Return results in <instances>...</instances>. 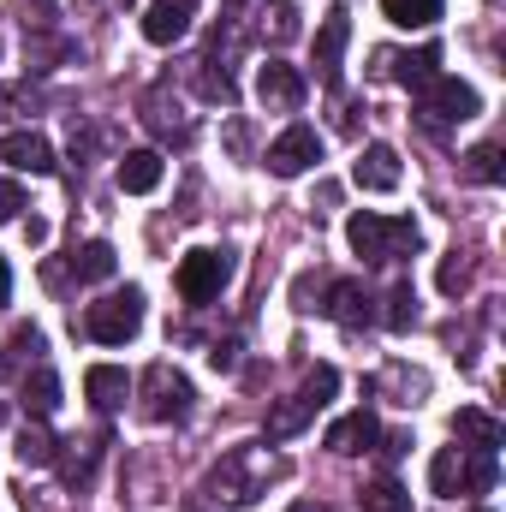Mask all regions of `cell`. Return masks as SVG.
I'll list each match as a JSON object with an SVG mask.
<instances>
[{"label": "cell", "instance_id": "cell-1", "mask_svg": "<svg viewBox=\"0 0 506 512\" xmlns=\"http://www.w3.org/2000/svg\"><path fill=\"white\" fill-rule=\"evenodd\" d=\"M346 245L364 256V262H405V256L423 245L417 221L411 215H376V209H358L346 221Z\"/></svg>", "mask_w": 506, "mask_h": 512}, {"label": "cell", "instance_id": "cell-2", "mask_svg": "<svg viewBox=\"0 0 506 512\" xmlns=\"http://www.w3.org/2000/svg\"><path fill=\"white\" fill-rule=\"evenodd\" d=\"M429 489L441 501H459V495H483L495 489V453H477V447H441L435 465H429Z\"/></svg>", "mask_w": 506, "mask_h": 512}, {"label": "cell", "instance_id": "cell-3", "mask_svg": "<svg viewBox=\"0 0 506 512\" xmlns=\"http://www.w3.org/2000/svg\"><path fill=\"white\" fill-rule=\"evenodd\" d=\"M274 471H280V465L262 459L256 447H233V453L215 465L209 489H215V501H227V507H251V501H262V489H268Z\"/></svg>", "mask_w": 506, "mask_h": 512}, {"label": "cell", "instance_id": "cell-4", "mask_svg": "<svg viewBox=\"0 0 506 512\" xmlns=\"http://www.w3.org/2000/svg\"><path fill=\"white\" fill-rule=\"evenodd\" d=\"M137 328H143V292L137 286H120L84 310V334L96 346H126V340H137Z\"/></svg>", "mask_w": 506, "mask_h": 512}, {"label": "cell", "instance_id": "cell-5", "mask_svg": "<svg viewBox=\"0 0 506 512\" xmlns=\"http://www.w3.org/2000/svg\"><path fill=\"white\" fill-rule=\"evenodd\" d=\"M477 114H483L477 90H471V84H459V78H447V72H435V78L417 90V120H423L429 131L465 126V120H477Z\"/></svg>", "mask_w": 506, "mask_h": 512}, {"label": "cell", "instance_id": "cell-6", "mask_svg": "<svg viewBox=\"0 0 506 512\" xmlns=\"http://www.w3.org/2000/svg\"><path fill=\"white\" fill-rule=\"evenodd\" d=\"M227 280H233V251H185L179 274H173L185 304H215Z\"/></svg>", "mask_w": 506, "mask_h": 512}, {"label": "cell", "instance_id": "cell-7", "mask_svg": "<svg viewBox=\"0 0 506 512\" xmlns=\"http://www.w3.org/2000/svg\"><path fill=\"white\" fill-rule=\"evenodd\" d=\"M191 382L173 370V364H149L143 370V417L149 423H185L191 417Z\"/></svg>", "mask_w": 506, "mask_h": 512}, {"label": "cell", "instance_id": "cell-8", "mask_svg": "<svg viewBox=\"0 0 506 512\" xmlns=\"http://www.w3.org/2000/svg\"><path fill=\"white\" fill-rule=\"evenodd\" d=\"M316 161H322V137H316V126L280 131V137L268 143V155H262V167H268L274 179H298V173H310Z\"/></svg>", "mask_w": 506, "mask_h": 512}, {"label": "cell", "instance_id": "cell-9", "mask_svg": "<svg viewBox=\"0 0 506 512\" xmlns=\"http://www.w3.org/2000/svg\"><path fill=\"white\" fill-rule=\"evenodd\" d=\"M256 102H262L268 114H292V108H304V72L286 66V60H268V66L256 72Z\"/></svg>", "mask_w": 506, "mask_h": 512}, {"label": "cell", "instance_id": "cell-10", "mask_svg": "<svg viewBox=\"0 0 506 512\" xmlns=\"http://www.w3.org/2000/svg\"><path fill=\"white\" fill-rule=\"evenodd\" d=\"M346 42H352V12H346V6L322 12V30H316V72H322L328 90H340V54H346Z\"/></svg>", "mask_w": 506, "mask_h": 512}, {"label": "cell", "instance_id": "cell-11", "mask_svg": "<svg viewBox=\"0 0 506 512\" xmlns=\"http://www.w3.org/2000/svg\"><path fill=\"white\" fill-rule=\"evenodd\" d=\"M0 161L12 173H54V143L42 131H12V137H0Z\"/></svg>", "mask_w": 506, "mask_h": 512}, {"label": "cell", "instance_id": "cell-12", "mask_svg": "<svg viewBox=\"0 0 506 512\" xmlns=\"http://www.w3.org/2000/svg\"><path fill=\"white\" fill-rule=\"evenodd\" d=\"M352 185H358V191H376V197L393 191V185H399V149H393V143H370V149L352 161Z\"/></svg>", "mask_w": 506, "mask_h": 512}, {"label": "cell", "instance_id": "cell-13", "mask_svg": "<svg viewBox=\"0 0 506 512\" xmlns=\"http://www.w3.org/2000/svg\"><path fill=\"white\" fill-rule=\"evenodd\" d=\"M185 30H191V0H149V12H143V36H149L155 48L185 42Z\"/></svg>", "mask_w": 506, "mask_h": 512}, {"label": "cell", "instance_id": "cell-14", "mask_svg": "<svg viewBox=\"0 0 506 512\" xmlns=\"http://www.w3.org/2000/svg\"><path fill=\"white\" fill-rule=\"evenodd\" d=\"M376 441H381V429H376V417H370V411H346V417H340V423L322 435V447H328V453H340V459H352V453H370Z\"/></svg>", "mask_w": 506, "mask_h": 512}, {"label": "cell", "instance_id": "cell-15", "mask_svg": "<svg viewBox=\"0 0 506 512\" xmlns=\"http://www.w3.org/2000/svg\"><path fill=\"white\" fill-rule=\"evenodd\" d=\"M84 393H90L96 411H120L131 399V376L120 364H90V370H84Z\"/></svg>", "mask_w": 506, "mask_h": 512}, {"label": "cell", "instance_id": "cell-16", "mask_svg": "<svg viewBox=\"0 0 506 512\" xmlns=\"http://www.w3.org/2000/svg\"><path fill=\"white\" fill-rule=\"evenodd\" d=\"M435 66H441V48H423V54H376L381 78H399V84H411V90H423V84L435 78Z\"/></svg>", "mask_w": 506, "mask_h": 512}, {"label": "cell", "instance_id": "cell-17", "mask_svg": "<svg viewBox=\"0 0 506 512\" xmlns=\"http://www.w3.org/2000/svg\"><path fill=\"white\" fill-rule=\"evenodd\" d=\"M322 310H328V316H334L340 328H364V322L376 316V310H370V292H364L358 280H334V286H328V304H322Z\"/></svg>", "mask_w": 506, "mask_h": 512}, {"label": "cell", "instance_id": "cell-18", "mask_svg": "<svg viewBox=\"0 0 506 512\" xmlns=\"http://www.w3.org/2000/svg\"><path fill=\"white\" fill-rule=\"evenodd\" d=\"M161 173H167V161H161L155 149H131L126 161H120V191H126V197H149V191L161 185Z\"/></svg>", "mask_w": 506, "mask_h": 512}, {"label": "cell", "instance_id": "cell-19", "mask_svg": "<svg viewBox=\"0 0 506 512\" xmlns=\"http://www.w3.org/2000/svg\"><path fill=\"white\" fill-rule=\"evenodd\" d=\"M316 423V405L304 399V393H292V399H280L274 411H268V441H292V435H304Z\"/></svg>", "mask_w": 506, "mask_h": 512}, {"label": "cell", "instance_id": "cell-20", "mask_svg": "<svg viewBox=\"0 0 506 512\" xmlns=\"http://www.w3.org/2000/svg\"><path fill=\"white\" fill-rule=\"evenodd\" d=\"M54 459H60V441L48 435V423H42V417L24 423V429H18V465H36V471H42V465H54Z\"/></svg>", "mask_w": 506, "mask_h": 512}, {"label": "cell", "instance_id": "cell-21", "mask_svg": "<svg viewBox=\"0 0 506 512\" xmlns=\"http://www.w3.org/2000/svg\"><path fill=\"white\" fill-rule=\"evenodd\" d=\"M453 435L471 441L477 453H495V447H501V423H495L489 411H459V417H453Z\"/></svg>", "mask_w": 506, "mask_h": 512}, {"label": "cell", "instance_id": "cell-22", "mask_svg": "<svg viewBox=\"0 0 506 512\" xmlns=\"http://www.w3.org/2000/svg\"><path fill=\"white\" fill-rule=\"evenodd\" d=\"M54 405H60V376H54L48 364H36V370L24 376V411H30V417H48Z\"/></svg>", "mask_w": 506, "mask_h": 512}, {"label": "cell", "instance_id": "cell-23", "mask_svg": "<svg viewBox=\"0 0 506 512\" xmlns=\"http://www.w3.org/2000/svg\"><path fill=\"white\" fill-rule=\"evenodd\" d=\"M114 268H120V256H114L108 239H90V245L72 251V274H78V280H108Z\"/></svg>", "mask_w": 506, "mask_h": 512}, {"label": "cell", "instance_id": "cell-24", "mask_svg": "<svg viewBox=\"0 0 506 512\" xmlns=\"http://www.w3.org/2000/svg\"><path fill=\"white\" fill-rule=\"evenodd\" d=\"M381 12H387V24H399V30H429V24L441 18V0H381Z\"/></svg>", "mask_w": 506, "mask_h": 512}, {"label": "cell", "instance_id": "cell-25", "mask_svg": "<svg viewBox=\"0 0 506 512\" xmlns=\"http://www.w3.org/2000/svg\"><path fill=\"white\" fill-rule=\"evenodd\" d=\"M411 322H417V286L411 280H393V292H387V328L405 334Z\"/></svg>", "mask_w": 506, "mask_h": 512}, {"label": "cell", "instance_id": "cell-26", "mask_svg": "<svg viewBox=\"0 0 506 512\" xmlns=\"http://www.w3.org/2000/svg\"><path fill=\"white\" fill-rule=\"evenodd\" d=\"M465 173L477 179V185H501L506 167H501V143H477L471 155H465Z\"/></svg>", "mask_w": 506, "mask_h": 512}, {"label": "cell", "instance_id": "cell-27", "mask_svg": "<svg viewBox=\"0 0 506 512\" xmlns=\"http://www.w3.org/2000/svg\"><path fill=\"white\" fill-rule=\"evenodd\" d=\"M364 512H411V489H399L393 477H381L364 489Z\"/></svg>", "mask_w": 506, "mask_h": 512}, {"label": "cell", "instance_id": "cell-28", "mask_svg": "<svg viewBox=\"0 0 506 512\" xmlns=\"http://www.w3.org/2000/svg\"><path fill=\"white\" fill-rule=\"evenodd\" d=\"M298 393H304V399H310V405L322 411V405H328V399L340 393V370H334V364H316V370L304 376V387H298Z\"/></svg>", "mask_w": 506, "mask_h": 512}, {"label": "cell", "instance_id": "cell-29", "mask_svg": "<svg viewBox=\"0 0 506 512\" xmlns=\"http://www.w3.org/2000/svg\"><path fill=\"white\" fill-rule=\"evenodd\" d=\"M262 18H274V24H268V30H274V42H292V36H298V6H292V0H268V12H262Z\"/></svg>", "mask_w": 506, "mask_h": 512}, {"label": "cell", "instance_id": "cell-30", "mask_svg": "<svg viewBox=\"0 0 506 512\" xmlns=\"http://www.w3.org/2000/svg\"><path fill=\"white\" fill-rule=\"evenodd\" d=\"M465 286H471V262H465V256L453 251L447 262H441V292H447V298H459Z\"/></svg>", "mask_w": 506, "mask_h": 512}, {"label": "cell", "instance_id": "cell-31", "mask_svg": "<svg viewBox=\"0 0 506 512\" xmlns=\"http://www.w3.org/2000/svg\"><path fill=\"white\" fill-rule=\"evenodd\" d=\"M197 90H203L209 102H221V108L233 102V78H227V72H203V78H197Z\"/></svg>", "mask_w": 506, "mask_h": 512}, {"label": "cell", "instance_id": "cell-32", "mask_svg": "<svg viewBox=\"0 0 506 512\" xmlns=\"http://www.w3.org/2000/svg\"><path fill=\"white\" fill-rule=\"evenodd\" d=\"M18 209H24V191H18L12 179H0V227H6V221H18Z\"/></svg>", "mask_w": 506, "mask_h": 512}, {"label": "cell", "instance_id": "cell-33", "mask_svg": "<svg viewBox=\"0 0 506 512\" xmlns=\"http://www.w3.org/2000/svg\"><path fill=\"white\" fill-rule=\"evenodd\" d=\"M12 346H18V352H30V358H36V352H42V334H36V328H30V322H24V328H18V334H12Z\"/></svg>", "mask_w": 506, "mask_h": 512}, {"label": "cell", "instance_id": "cell-34", "mask_svg": "<svg viewBox=\"0 0 506 512\" xmlns=\"http://www.w3.org/2000/svg\"><path fill=\"white\" fill-rule=\"evenodd\" d=\"M381 453H387V459H399V453H411V435H405V429H399V435H387V441H381Z\"/></svg>", "mask_w": 506, "mask_h": 512}, {"label": "cell", "instance_id": "cell-35", "mask_svg": "<svg viewBox=\"0 0 506 512\" xmlns=\"http://www.w3.org/2000/svg\"><path fill=\"white\" fill-rule=\"evenodd\" d=\"M12 304V268H6V256H0V310Z\"/></svg>", "mask_w": 506, "mask_h": 512}, {"label": "cell", "instance_id": "cell-36", "mask_svg": "<svg viewBox=\"0 0 506 512\" xmlns=\"http://www.w3.org/2000/svg\"><path fill=\"white\" fill-rule=\"evenodd\" d=\"M286 512H334V507H316V501H298V507H286Z\"/></svg>", "mask_w": 506, "mask_h": 512}, {"label": "cell", "instance_id": "cell-37", "mask_svg": "<svg viewBox=\"0 0 506 512\" xmlns=\"http://www.w3.org/2000/svg\"><path fill=\"white\" fill-rule=\"evenodd\" d=\"M6 376H12V358H6V352H0V382H6Z\"/></svg>", "mask_w": 506, "mask_h": 512}]
</instances>
